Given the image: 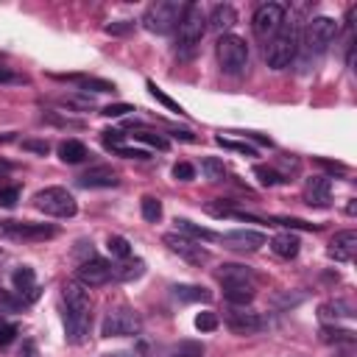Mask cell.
<instances>
[{"label": "cell", "mask_w": 357, "mask_h": 357, "mask_svg": "<svg viewBox=\"0 0 357 357\" xmlns=\"http://www.w3.org/2000/svg\"><path fill=\"white\" fill-rule=\"evenodd\" d=\"M173 176H176L178 181H192V178H195V167H192L190 162H176V165H173Z\"/></svg>", "instance_id": "cell-39"}, {"label": "cell", "mask_w": 357, "mask_h": 357, "mask_svg": "<svg viewBox=\"0 0 357 357\" xmlns=\"http://www.w3.org/2000/svg\"><path fill=\"white\" fill-rule=\"evenodd\" d=\"M223 296L229 304L245 307L254 301V287H251V282H231V284H223Z\"/></svg>", "instance_id": "cell-21"}, {"label": "cell", "mask_w": 357, "mask_h": 357, "mask_svg": "<svg viewBox=\"0 0 357 357\" xmlns=\"http://www.w3.org/2000/svg\"><path fill=\"white\" fill-rule=\"evenodd\" d=\"M184 8H187V3L159 0V3H153V6L145 8V14H142V25H145L151 33H170L173 28H178Z\"/></svg>", "instance_id": "cell-5"}, {"label": "cell", "mask_w": 357, "mask_h": 357, "mask_svg": "<svg viewBox=\"0 0 357 357\" xmlns=\"http://www.w3.org/2000/svg\"><path fill=\"white\" fill-rule=\"evenodd\" d=\"M61 103H64V106H75V109H89V106H92V100H89V98H75V95L61 98Z\"/></svg>", "instance_id": "cell-45"}, {"label": "cell", "mask_w": 357, "mask_h": 357, "mask_svg": "<svg viewBox=\"0 0 357 357\" xmlns=\"http://www.w3.org/2000/svg\"><path fill=\"white\" fill-rule=\"evenodd\" d=\"M139 329H142V318L128 307H112L100 324L103 337H128V335H139Z\"/></svg>", "instance_id": "cell-7"}, {"label": "cell", "mask_w": 357, "mask_h": 357, "mask_svg": "<svg viewBox=\"0 0 357 357\" xmlns=\"http://www.w3.org/2000/svg\"><path fill=\"white\" fill-rule=\"evenodd\" d=\"M61 296H64V337H67V343L81 346L89 337V326H92L89 293L84 290V284L67 282L61 287Z\"/></svg>", "instance_id": "cell-1"}, {"label": "cell", "mask_w": 357, "mask_h": 357, "mask_svg": "<svg viewBox=\"0 0 357 357\" xmlns=\"http://www.w3.org/2000/svg\"><path fill=\"white\" fill-rule=\"evenodd\" d=\"M148 89H151V95H153V98H156V100H159L162 106H167L170 112H178V114L184 112V109H181V106H178V103H176V100H173V98H170V95H167L165 89H159V86H156L153 81H148Z\"/></svg>", "instance_id": "cell-35"}, {"label": "cell", "mask_w": 357, "mask_h": 357, "mask_svg": "<svg viewBox=\"0 0 357 357\" xmlns=\"http://www.w3.org/2000/svg\"><path fill=\"white\" fill-rule=\"evenodd\" d=\"M201 170H204V176L209 178V181H220L223 176H226V167H223V162H218V159H204L201 162Z\"/></svg>", "instance_id": "cell-34"}, {"label": "cell", "mask_w": 357, "mask_h": 357, "mask_svg": "<svg viewBox=\"0 0 357 357\" xmlns=\"http://www.w3.org/2000/svg\"><path fill=\"white\" fill-rule=\"evenodd\" d=\"M215 56L226 75H240L248 67V45H245V39H240L234 33H223L215 42Z\"/></svg>", "instance_id": "cell-4"}, {"label": "cell", "mask_w": 357, "mask_h": 357, "mask_svg": "<svg viewBox=\"0 0 357 357\" xmlns=\"http://www.w3.org/2000/svg\"><path fill=\"white\" fill-rule=\"evenodd\" d=\"M254 176H257V178H259V184H265V187H273V184L284 181L273 167H265V165H257V167H254Z\"/></svg>", "instance_id": "cell-36"}, {"label": "cell", "mask_w": 357, "mask_h": 357, "mask_svg": "<svg viewBox=\"0 0 357 357\" xmlns=\"http://www.w3.org/2000/svg\"><path fill=\"white\" fill-rule=\"evenodd\" d=\"M22 148L25 151H33V153H42V156L50 151V145L45 139H22Z\"/></svg>", "instance_id": "cell-43"}, {"label": "cell", "mask_w": 357, "mask_h": 357, "mask_svg": "<svg viewBox=\"0 0 357 357\" xmlns=\"http://www.w3.org/2000/svg\"><path fill=\"white\" fill-rule=\"evenodd\" d=\"M106 248H109V254L117 257V259H131V243H128L126 237H120V234H112V237L106 240Z\"/></svg>", "instance_id": "cell-31"}, {"label": "cell", "mask_w": 357, "mask_h": 357, "mask_svg": "<svg viewBox=\"0 0 357 357\" xmlns=\"http://www.w3.org/2000/svg\"><path fill=\"white\" fill-rule=\"evenodd\" d=\"M11 284L14 290L20 293V301H33L39 296V287H36V273L31 265H20L14 273H11Z\"/></svg>", "instance_id": "cell-17"}, {"label": "cell", "mask_w": 357, "mask_h": 357, "mask_svg": "<svg viewBox=\"0 0 357 357\" xmlns=\"http://www.w3.org/2000/svg\"><path fill=\"white\" fill-rule=\"evenodd\" d=\"M218 279H220L223 284H231V282H251L254 273H251L245 265H223V268L218 271Z\"/></svg>", "instance_id": "cell-28"}, {"label": "cell", "mask_w": 357, "mask_h": 357, "mask_svg": "<svg viewBox=\"0 0 357 357\" xmlns=\"http://www.w3.org/2000/svg\"><path fill=\"white\" fill-rule=\"evenodd\" d=\"M22 78L20 75H14L8 67H0V84H20Z\"/></svg>", "instance_id": "cell-47"}, {"label": "cell", "mask_w": 357, "mask_h": 357, "mask_svg": "<svg viewBox=\"0 0 357 357\" xmlns=\"http://www.w3.org/2000/svg\"><path fill=\"white\" fill-rule=\"evenodd\" d=\"M218 145H220V148H229V151H237V153H245V156H257V151H254V148H248L245 142H231V139L218 137Z\"/></svg>", "instance_id": "cell-40"}, {"label": "cell", "mask_w": 357, "mask_h": 357, "mask_svg": "<svg viewBox=\"0 0 357 357\" xmlns=\"http://www.w3.org/2000/svg\"><path fill=\"white\" fill-rule=\"evenodd\" d=\"M218 240H220L226 248H234V251H257V248L265 245V234H262V231H254V229L226 231V234H218Z\"/></svg>", "instance_id": "cell-13"}, {"label": "cell", "mask_w": 357, "mask_h": 357, "mask_svg": "<svg viewBox=\"0 0 357 357\" xmlns=\"http://www.w3.org/2000/svg\"><path fill=\"white\" fill-rule=\"evenodd\" d=\"M195 329H201V332H215V329H218V315L209 312V310L198 312V315H195Z\"/></svg>", "instance_id": "cell-37"}, {"label": "cell", "mask_w": 357, "mask_h": 357, "mask_svg": "<svg viewBox=\"0 0 357 357\" xmlns=\"http://www.w3.org/2000/svg\"><path fill=\"white\" fill-rule=\"evenodd\" d=\"M296 53H298V25L290 20V22H282V28L271 36L265 61H268V67L282 70L296 59Z\"/></svg>", "instance_id": "cell-2"}, {"label": "cell", "mask_w": 357, "mask_h": 357, "mask_svg": "<svg viewBox=\"0 0 357 357\" xmlns=\"http://www.w3.org/2000/svg\"><path fill=\"white\" fill-rule=\"evenodd\" d=\"M139 206H142V218H145L148 223H156V220L162 218V204H159V198H153V195H145Z\"/></svg>", "instance_id": "cell-32"}, {"label": "cell", "mask_w": 357, "mask_h": 357, "mask_svg": "<svg viewBox=\"0 0 357 357\" xmlns=\"http://www.w3.org/2000/svg\"><path fill=\"white\" fill-rule=\"evenodd\" d=\"M131 28H134V22L123 20V22H112V25H106V33H128Z\"/></svg>", "instance_id": "cell-46"}, {"label": "cell", "mask_w": 357, "mask_h": 357, "mask_svg": "<svg viewBox=\"0 0 357 357\" xmlns=\"http://www.w3.org/2000/svg\"><path fill=\"white\" fill-rule=\"evenodd\" d=\"M33 206L45 215H53V218H73L78 212V204L75 198L64 190V187H45L33 195Z\"/></svg>", "instance_id": "cell-6"}, {"label": "cell", "mask_w": 357, "mask_h": 357, "mask_svg": "<svg viewBox=\"0 0 357 357\" xmlns=\"http://www.w3.org/2000/svg\"><path fill=\"white\" fill-rule=\"evenodd\" d=\"M114 151L120 156H128V159H148V151H137V148H126V145H117Z\"/></svg>", "instance_id": "cell-44"}, {"label": "cell", "mask_w": 357, "mask_h": 357, "mask_svg": "<svg viewBox=\"0 0 357 357\" xmlns=\"http://www.w3.org/2000/svg\"><path fill=\"white\" fill-rule=\"evenodd\" d=\"M22 357H39V349H36L33 340H28V343L22 346Z\"/></svg>", "instance_id": "cell-48"}, {"label": "cell", "mask_w": 357, "mask_h": 357, "mask_svg": "<svg viewBox=\"0 0 357 357\" xmlns=\"http://www.w3.org/2000/svg\"><path fill=\"white\" fill-rule=\"evenodd\" d=\"M59 156H61V162H67V165H78V162H84V159L89 156V151H86L84 142L67 139V142L59 145Z\"/></svg>", "instance_id": "cell-23"}, {"label": "cell", "mask_w": 357, "mask_h": 357, "mask_svg": "<svg viewBox=\"0 0 357 357\" xmlns=\"http://www.w3.org/2000/svg\"><path fill=\"white\" fill-rule=\"evenodd\" d=\"M204 31H206V14L201 11L198 3H187L184 14H181V22H178V42H176L178 45V56L190 59L195 53L198 42H201Z\"/></svg>", "instance_id": "cell-3"}, {"label": "cell", "mask_w": 357, "mask_h": 357, "mask_svg": "<svg viewBox=\"0 0 357 357\" xmlns=\"http://www.w3.org/2000/svg\"><path fill=\"white\" fill-rule=\"evenodd\" d=\"M201 354H204V346L195 340H178L159 351V357H201Z\"/></svg>", "instance_id": "cell-24"}, {"label": "cell", "mask_w": 357, "mask_h": 357, "mask_svg": "<svg viewBox=\"0 0 357 357\" xmlns=\"http://www.w3.org/2000/svg\"><path fill=\"white\" fill-rule=\"evenodd\" d=\"M226 326L234 335H254V332L265 329V321H262L259 312H251V310H229L226 312Z\"/></svg>", "instance_id": "cell-14"}, {"label": "cell", "mask_w": 357, "mask_h": 357, "mask_svg": "<svg viewBox=\"0 0 357 357\" xmlns=\"http://www.w3.org/2000/svg\"><path fill=\"white\" fill-rule=\"evenodd\" d=\"M354 212H357V201L349 198V204H346V215H354Z\"/></svg>", "instance_id": "cell-49"}, {"label": "cell", "mask_w": 357, "mask_h": 357, "mask_svg": "<svg viewBox=\"0 0 357 357\" xmlns=\"http://www.w3.org/2000/svg\"><path fill=\"white\" fill-rule=\"evenodd\" d=\"M173 293L181 301H209L212 298V293L206 287H201V284H176Z\"/></svg>", "instance_id": "cell-29"}, {"label": "cell", "mask_w": 357, "mask_h": 357, "mask_svg": "<svg viewBox=\"0 0 357 357\" xmlns=\"http://www.w3.org/2000/svg\"><path fill=\"white\" fill-rule=\"evenodd\" d=\"M117 173L109 167V165H98V167H89L86 173L78 176V184L81 187H117Z\"/></svg>", "instance_id": "cell-18"}, {"label": "cell", "mask_w": 357, "mask_h": 357, "mask_svg": "<svg viewBox=\"0 0 357 357\" xmlns=\"http://www.w3.org/2000/svg\"><path fill=\"white\" fill-rule=\"evenodd\" d=\"M20 201V187H3L0 190V206H14Z\"/></svg>", "instance_id": "cell-42"}, {"label": "cell", "mask_w": 357, "mask_h": 357, "mask_svg": "<svg viewBox=\"0 0 357 357\" xmlns=\"http://www.w3.org/2000/svg\"><path fill=\"white\" fill-rule=\"evenodd\" d=\"M298 248H301V243H298V237L290 234V231H282V234H276V237L271 240V251H273L276 257H282V259H293V257L298 254Z\"/></svg>", "instance_id": "cell-22"}, {"label": "cell", "mask_w": 357, "mask_h": 357, "mask_svg": "<svg viewBox=\"0 0 357 357\" xmlns=\"http://www.w3.org/2000/svg\"><path fill=\"white\" fill-rule=\"evenodd\" d=\"M337 36V20L332 17H315L304 28V47L312 53H324Z\"/></svg>", "instance_id": "cell-8"}, {"label": "cell", "mask_w": 357, "mask_h": 357, "mask_svg": "<svg viewBox=\"0 0 357 357\" xmlns=\"http://www.w3.org/2000/svg\"><path fill=\"white\" fill-rule=\"evenodd\" d=\"M351 315H354V307H351V301H346V298H332V301H324V304L318 307V318H321L324 324H335V321L351 318Z\"/></svg>", "instance_id": "cell-19"}, {"label": "cell", "mask_w": 357, "mask_h": 357, "mask_svg": "<svg viewBox=\"0 0 357 357\" xmlns=\"http://www.w3.org/2000/svg\"><path fill=\"white\" fill-rule=\"evenodd\" d=\"M67 81L78 84L81 89H92V92H114L112 81H103V78H95V75H67Z\"/></svg>", "instance_id": "cell-25"}, {"label": "cell", "mask_w": 357, "mask_h": 357, "mask_svg": "<svg viewBox=\"0 0 357 357\" xmlns=\"http://www.w3.org/2000/svg\"><path fill=\"white\" fill-rule=\"evenodd\" d=\"M8 139H14L11 134H0V142H8Z\"/></svg>", "instance_id": "cell-50"}, {"label": "cell", "mask_w": 357, "mask_h": 357, "mask_svg": "<svg viewBox=\"0 0 357 357\" xmlns=\"http://www.w3.org/2000/svg\"><path fill=\"white\" fill-rule=\"evenodd\" d=\"M282 22H284V6L282 3H262L251 17V28L259 39L273 36L282 28Z\"/></svg>", "instance_id": "cell-9"}, {"label": "cell", "mask_w": 357, "mask_h": 357, "mask_svg": "<svg viewBox=\"0 0 357 357\" xmlns=\"http://www.w3.org/2000/svg\"><path fill=\"white\" fill-rule=\"evenodd\" d=\"M128 112H134V106H128V103H109L100 114H103V117H123V114H128Z\"/></svg>", "instance_id": "cell-41"}, {"label": "cell", "mask_w": 357, "mask_h": 357, "mask_svg": "<svg viewBox=\"0 0 357 357\" xmlns=\"http://www.w3.org/2000/svg\"><path fill=\"white\" fill-rule=\"evenodd\" d=\"M145 273V262L142 259H123V265H114V279L120 282H131V279H139Z\"/></svg>", "instance_id": "cell-27"}, {"label": "cell", "mask_w": 357, "mask_h": 357, "mask_svg": "<svg viewBox=\"0 0 357 357\" xmlns=\"http://www.w3.org/2000/svg\"><path fill=\"white\" fill-rule=\"evenodd\" d=\"M14 337H17V324H11V321L0 318V346L14 343Z\"/></svg>", "instance_id": "cell-38"}, {"label": "cell", "mask_w": 357, "mask_h": 357, "mask_svg": "<svg viewBox=\"0 0 357 357\" xmlns=\"http://www.w3.org/2000/svg\"><path fill=\"white\" fill-rule=\"evenodd\" d=\"M234 22H237V11H234L229 3H218V6L212 8L209 20H206V25H209L215 33H220V36H223Z\"/></svg>", "instance_id": "cell-20"}, {"label": "cell", "mask_w": 357, "mask_h": 357, "mask_svg": "<svg viewBox=\"0 0 357 357\" xmlns=\"http://www.w3.org/2000/svg\"><path fill=\"white\" fill-rule=\"evenodd\" d=\"M173 223H176L178 231H184V234H190V237H195V240H218V234H215L212 229H204V226H198V223H192V220H187V218H176Z\"/></svg>", "instance_id": "cell-26"}, {"label": "cell", "mask_w": 357, "mask_h": 357, "mask_svg": "<svg viewBox=\"0 0 357 357\" xmlns=\"http://www.w3.org/2000/svg\"><path fill=\"white\" fill-rule=\"evenodd\" d=\"M131 137H134V139H139V142H148V145H153V148H159V151H165V148H167V139H165V137H159L156 131H148V128H137Z\"/></svg>", "instance_id": "cell-33"}, {"label": "cell", "mask_w": 357, "mask_h": 357, "mask_svg": "<svg viewBox=\"0 0 357 357\" xmlns=\"http://www.w3.org/2000/svg\"><path fill=\"white\" fill-rule=\"evenodd\" d=\"M75 279L84 287H100V284L114 279V265L106 262V259H86V262H81Z\"/></svg>", "instance_id": "cell-11"}, {"label": "cell", "mask_w": 357, "mask_h": 357, "mask_svg": "<svg viewBox=\"0 0 357 357\" xmlns=\"http://www.w3.org/2000/svg\"><path fill=\"white\" fill-rule=\"evenodd\" d=\"M162 243H165L173 254L184 257V259H187V262H192V265H204V262H209V251H206L204 245L192 243L190 237H181V234H165V237H162Z\"/></svg>", "instance_id": "cell-12"}, {"label": "cell", "mask_w": 357, "mask_h": 357, "mask_svg": "<svg viewBox=\"0 0 357 357\" xmlns=\"http://www.w3.org/2000/svg\"><path fill=\"white\" fill-rule=\"evenodd\" d=\"M0 234L11 237V240H47L56 234V226L33 223V220H3Z\"/></svg>", "instance_id": "cell-10"}, {"label": "cell", "mask_w": 357, "mask_h": 357, "mask_svg": "<svg viewBox=\"0 0 357 357\" xmlns=\"http://www.w3.org/2000/svg\"><path fill=\"white\" fill-rule=\"evenodd\" d=\"M354 254H357V231H351V229L337 231L329 243V257L337 262H351Z\"/></svg>", "instance_id": "cell-15"}, {"label": "cell", "mask_w": 357, "mask_h": 357, "mask_svg": "<svg viewBox=\"0 0 357 357\" xmlns=\"http://www.w3.org/2000/svg\"><path fill=\"white\" fill-rule=\"evenodd\" d=\"M321 340H324V343H354V332L326 324V326L321 329Z\"/></svg>", "instance_id": "cell-30"}, {"label": "cell", "mask_w": 357, "mask_h": 357, "mask_svg": "<svg viewBox=\"0 0 357 357\" xmlns=\"http://www.w3.org/2000/svg\"><path fill=\"white\" fill-rule=\"evenodd\" d=\"M3 259H6V251H3V248H0V262H3Z\"/></svg>", "instance_id": "cell-51"}, {"label": "cell", "mask_w": 357, "mask_h": 357, "mask_svg": "<svg viewBox=\"0 0 357 357\" xmlns=\"http://www.w3.org/2000/svg\"><path fill=\"white\" fill-rule=\"evenodd\" d=\"M304 198L310 206H329L332 201V181L326 176H312L304 184Z\"/></svg>", "instance_id": "cell-16"}]
</instances>
